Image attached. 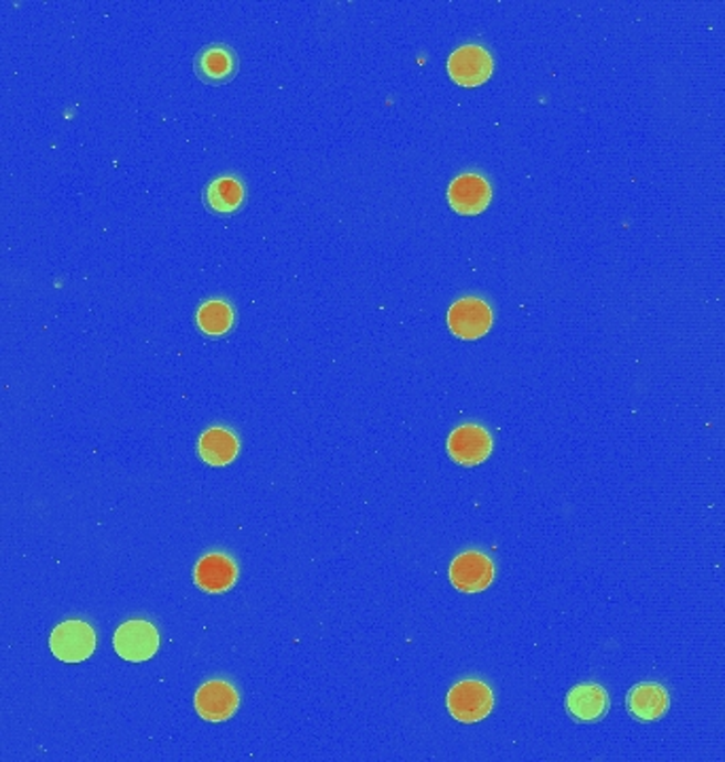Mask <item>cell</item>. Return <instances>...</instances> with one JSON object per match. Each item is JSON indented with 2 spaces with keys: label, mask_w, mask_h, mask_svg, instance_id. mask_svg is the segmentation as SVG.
Listing matches in <instances>:
<instances>
[{
  "label": "cell",
  "mask_w": 725,
  "mask_h": 762,
  "mask_svg": "<svg viewBox=\"0 0 725 762\" xmlns=\"http://www.w3.org/2000/svg\"><path fill=\"white\" fill-rule=\"evenodd\" d=\"M492 453V437L478 423H462L448 437V455L460 466H478Z\"/></svg>",
  "instance_id": "cell-6"
},
{
  "label": "cell",
  "mask_w": 725,
  "mask_h": 762,
  "mask_svg": "<svg viewBox=\"0 0 725 762\" xmlns=\"http://www.w3.org/2000/svg\"><path fill=\"white\" fill-rule=\"evenodd\" d=\"M446 704L455 720L471 725L490 716L494 708V695L488 684L480 680H462L450 688Z\"/></svg>",
  "instance_id": "cell-1"
},
{
  "label": "cell",
  "mask_w": 725,
  "mask_h": 762,
  "mask_svg": "<svg viewBox=\"0 0 725 762\" xmlns=\"http://www.w3.org/2000/svg\"><path fill=\"white\" fill-rule=\"evenodd\" d=\"M113 646L119 657L132 663H142L156 657V653L160 651V631L149 621L135 619L115 631Z\"/></svg>",
  "instance_id": "cell-2"
},
{
  "label": "cell",
  "mask_w": 725,
  "mask_h": 762,
  "mask_svg": "<svg viewBox=\"0 0 725 762\" xmlns=\"http://www.w3.org/2000/svg\"><path fill=\"white\" fill-rule=\"evenodd\" d=\"M492 68H494L492 55L486 47L476 43L460 45L448 57V75L462 87L482 85L490 79Z\"/></svg>",
  "instance_id": "cell-4"
},
{
  "label": "cell",
  "mask_w": 725,
  "mask_h": 762,
  "mask_svg": "<svg viewBox=\"0 0 725 762\" xmlns=\"http://www.w3.org/2000/svg\"><path fill=\"white\" fill-rule=\"evenodd\" d=\"M198 451L209 466H227L236 460L241 451V441L230 428L215 426L202 432L198 441Z\"/></svg>",
  "instance_id": "cell-14"
},
{
  "label": "cell",
  "mask_w": 725,
  "mask_h": 762,
  "mask_svg": "<svg viewBox=\"0 0 725 762\" xmlns=\"http://www.w3.org/2000/svg\"><path fill=\"white\" fill-rule=\"evenodd\" d=\"M234 320H236L234 308L223 299L204 301L195 314V322H198L200 331L204 335H211V337H221V335L230 333L234 326Z\"/></svg>",
  "instance_id": "cell-16"
},
{
  "label": "cell",
  "mask_w": 725,
  "mask_h": 762,
  "mask_svg": "<svg viewBox=\"0 0 725 762\" xmlns=\"http://www.w3.org/2000/svg\"><path fill=\"white\" fill-rule=\"evenodd\" d=\"M193 71L200 81L209 85H221L234 79L238 73V55L223 43L206 45L193 57Z\"/></svg>",
  "instance_id": "cell-11"
},
{
  "label": "cell",
  "mask_w": 725,
  "mask_h": 762,
  "mask_svg": "<svg viewBox=\"0 0 725 762\" xmlns=\"http://www.w3.org/2000/svg\"><path fill=\"white\" fill-rule=\"evenodd\" d=\"M492 200V189L490 183L483 179L482 174L476 172H465L458 174L457 179L448 186V204L458 214H482Z\"/></svg>",
  "instance_id": "cell-9"
},
{
  "label": "cell",
  "mask_w": 725,
  "mask_h": 762,
  "mask_svg": "<svg viewBox=\"0 0 725 762\" xmlns=\"http://www.w3.org/2000/svg\"><path fill=\"white\" fill-rule=\"evenodd\" d=\"M193 580L206 593H225L238 580V566L225 552H209L195 564Z\"/></svg>",
  "instance_id": "cell-10"
},
{
  "label": "cell",
  "mask_w": 725,
  "mask_h": 762,
  "mask_svg": "<svg viewBox=\"0 0 725 762\" xmlns=\"http://www.w3.org/2000/svg\"><path fill=\"white\" fill-rule=\"evenodd\" d=\"M50 648L64 663H81L96 651V631L85 621H64L52 631Z\"/></svg>",
  "instance_id": "cell-3"
},
{
  "label": "cell",
  "mask_w": 725,
  "mask_h": 762,
  "mask_svg": "<svg viewBox=\"0 0 725 762\" xmlns=\"http://www.w3.org/2000/svg\"><path fill=\"white\" fill-rule=\"evenodd\" d=\"M246 200V186L238 176L223 174L216 176L204 189V204L218 216H230L241 211Z\"/></svg>",
  "instance_id": "cell-12"
},
{
  "label": "cell",
  "mask_w": 725,
  "mask_h": 762,
  "mask_svg": "<svg viewBox=\"0 0 725 762\" xmlns=\"http://www.w3.org/2000/svg\"><path fill=\"white\" fill-rule=\"evenodd\" d=\"M492 310L480 297H462L448 310V329L460 340H480L492 326Z\"/></svg>",
  "instance_id": "cell-5"
},
{
  "label": "cell",
  "mask_w": 725,
  "mask_h": 762,
  "mask_svg": "<svg viewBox=\"0 0 725 762\" xmlns=\"http://www.w3.org/2000/svg\"><path fill=\"white\" fill-rule=\"evenodd\" d=\"M566 710L579 722H596L609 710V695L600 684H579L566 695Z\"/></svg>",
  "instance_id": "cell-13"
},
{
  "label": "cell",
  "mask_w": 725,
  "mask_h": 762,
  "mask_svg": "<svg viewBox=\"0 0 725 762\" xmlns=\"http://www.w3.org/2000/svg\"><path fill=\"white\" fill-rule=\"evenodd\" d=\"M195 711L209 722L230 720L241 706V695L230 683L211 680L202 684L195 693Z\"/></svg>",
  "instance_id": "cell-8"
},
{
  "label": "cell",
  "mask_w": 725,
  "mask_h": 762,
  "mask_svg": "<svg viewBox=\"0 0 725 762\" xmlns=\"http://www.w3.org/2000/svg\"><path fill=\"white\" fill-rule=\"evenodd\" d=\"M626 706L635 718H639L643 722H651V720H658L667 713L669 706H671V699H669V693L660 684L643 683L635 686L628 693Z\"/></svg>",
  "instance_id": "cell-15"
},
{
  "label": "cell",
  "mask_w": 725,
  "mask_h": 762,
  "mask_svg": "<svg viewBox=\"0 0 725 762\" xmlns=\"http://www.w3.org/2000/svg\"><path fill=\"white\" fill-rule=\"evenodd\" d=\"M450 580L462 593H480L494 580V564L482 551H465L450 564Z\"/></svg>",
  "instance_id": "cell-7"
}]
</instances>
